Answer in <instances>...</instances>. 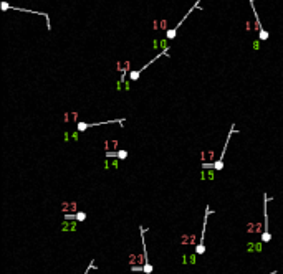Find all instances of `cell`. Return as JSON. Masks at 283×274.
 I'll list each match as a JSON object with an SVG mask.
<instances>
[{
  "label": "cell",
  "mask_w": 283,
  "mask_h": 274,
  "mask_svg": "<svg viewBox=\"0 0 283 274\" xmlns=\"http://www.w3.org/2000/svg\"><path fill=\"white\" fill-rule=\"evenodd\" d=\"M214 215V210L207 205L205 207V215H204V221H202V235H200V240H199V244L195 246V254H204L205 253V230H207V221H209V217Z\"/></svg>",
  "instance_id": "obj_3"
},
{
  "label": "cell",
  "mask_w": 283,
  "mask_h": 274,
  "mask_svg": "<svg viewBox=\"0 0 283 274\" xmlns=\"http://www.w3.org/2000/svg\"><path fill=\"white\" fill-rule=\"evenodd\" d=\"M106 157H118V159L124 160L128 157V150H119V152H106Z\"/></svg>",
  "instance_id": "obj_11"
},
{
  "label": "cell",
  "mask_w": 283,
  "mask_h": 274,
  "mask_svg": "<svg viewBox=\"0 0 283 274\" xmlns=\"http://www.w3.org/2000/svg\"><path fill=\"white\" fill-rule=\"evenodd\" d=\"M235 132H239V129H235V124H232L230 126V131H229V134H227V139H225V144H224V149H222V154L219 155V159L214 162V164H202V167L204 168H207V167H212L214 170H217V172H220L222 168H224V164H225V154H227V149H229V142H230V139H232V136Z\"/></svg>",
  "instance_id": "obj_2"
},
{
  "label": "cell",
  "mask_w": 283,
  "mask_h": 274,
  "mask_svg": "<svg viewBox=\"0 0 283 274\" xmlns=\"http://www.w3.org/2000/svg\"><path fill=\"white\" fill-rule=\"evenodd\" d=\"M126 119L121 117V119H111V121H103V122H78L76 124V129L80 132H85L88 129H93V127H100V126H108V124H123Z\"/></svg>",
  "instance_id": "obj_6"
},
{
  "label": "cell",
  "mask_w": 283,
  "mask_h": 274,
  "mask_svg": "<svg viewBox=\"0 0 283 274\" xmlns=\"http://www.w3.org/2000/svg\"><path fill=\"white\" fill-rule=\"evenodd\" d=\"M197 7H200V0H195V3H194V5H192V7H190L189 10H187V13H186V15H184L182 18H181V22H179V23H176V27H174V28H171V30H167V32H166V38H167V40H174V38H176V33H177V30H179V28H181V25H182V23H184V22H186V20L189 18V15L192 13V12H194L195 8H197Z\"/></svg>",
  "instance_id": "obj_7"
},
{
  "label": "cell",
  "mask_w": 283,
  "mask_h": 274,
  "mask_svg": "<svg viewBox=\"0 0 283 274\" xmlns=\"http://www.w3.org/2000/svg\"><path fill=\"white\" fill-rule=\"evenodd\" d=\"M161 56H169V53H167V50H164V51H161V53H159V55H156V56L152 58V60H151V61H149V63H146V65H144L142 68H139V69H136V71H131V74H129V78H131L132 81H137V79H139V76H141V74H142L144 71H146V68H149V66H151V65H152V63H154L156 60H159V58H161Z\"/></svg>",
  "instance_id": "obj_8"
},
{
  "label": "cell",
  "mask_w": 283,
  "mask_h": 274,
  "mask_svg": "<svg viewBox=\"0 0 283 274\" xmlns=\"http://www.w3.org/2000/svg\"><path fill=\"white\" fill-rule=\"evenodd\" d=\"M146 231H147V228H144L141 225L139 233H141V240H142V266H131V272L152 274V271H154V266L149 263V256H147V249H146Z\"/></svg>",
  "instance_id": "obj_1"
},
{
  "label": "cell",
  "mask_w": 283,
  "mask_h": 274,
  "mask_svg": "<svg viewBox=\"0 0 283 274\" xmlns=\"http://www.w3.org/2000/svg\"><path fill=\"white\" fill-rule=\"evenodd\" d=\"M0 8L2 12H8V10H17V12H25V13H35V15H42L45 17L47 20V30L51 32V22H50V15L45 13V12H37V10H27V8H20V7H15V5H10L8 2H2L0 3Z\"/></svg>",
  "instance_id": "obj_4"
},
{
  "label": "cell",
  "mask_w": 283,
  "mask_h": 274,
  "mask_svg": "<svg viewBox=\"0 0 283 274\" xmlns=\"http://www.w3.org/2000/svg\"><path fill=\"white\" fill-rule=\"evenodd\" d=\"M91 269H96V264H95V259H91L90 261V264H88V267H86V271L83 272V274H90V271Z\"/></svg>",
  "instance_id": "obj_12"
},
{
  "label": "cell",
  "mask_w": 283,
  "mask_h": 274,
  "mask_svg": "<svg viewBox=\"0 0 283 274\" xmlns=\"http://www.w3.org/2000/svg\"><path fill=\"white\" fill-rule=\"evenodd\" d=\"M86 213L85 212H78V213H75V215H65V220L66 221H71V220H76V221H86Z\"/></svg>",
  "instance_id": "obj_10"
},
{
  "label": "cell",
  "mask_w": 283,
  "mask_h": 274,
  "mask_svg": "<svg viewBox=\"0 0 283 274\" xmlns=\"http://www.w3.org/2000/svg\"><path fill=\"white\" fill-rule=\"evenodd\" d=\"M248 3H250L252 12H253V17H255V27H257V30H258L260 40H268V32H267V30H263V28H262V23H260L258 13H257V10H255V0H248Z\"/></svg>",
  "instance_id": "obj_9"
},
{
  "label": "cell",
  "mask_w": 283,
  "mask_h": 274,
  "mask_svg": "<svg viewBox=\"0 0 283 274\" xmlns=\"http://www.w3.org/2000/svg\"><path fill=\"white\" fill-rule=\"evenodd\" d=\"M270 274H276V271H271V272H270Z\"/></svg>",
  "instance_id": "obj_13"
},
{
  "label": "cell",
  "mask_w": 283,
  "mask_h": 274,
  "mask_svg": "<svg viewBox=\"0 0 283 274\" xmlns=\"http://www.w3.org/2000/svg\"><path fill=\"white\" fill-rule=\"evenodd\" d=\"M268 202H271V197H268L267 193H263V218H265V228L262 233V243H270L271 241V235L268 230Z\"/></svg>",
  "instance_id": "obj_5"
}]
</instances>
